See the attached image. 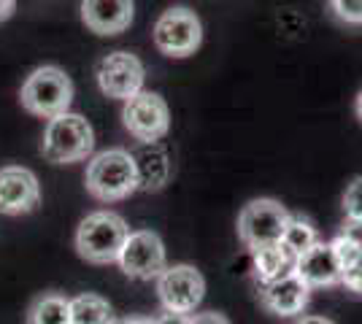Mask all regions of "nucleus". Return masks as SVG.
Wrapping results in <instances>:
<instances>
[{
	"mask_svg": "<svg viewBox=\"0 0 362 324\" xmlns=\"http://www.w3.org/2000/svg\"><path fill=\"white\" fill-rule=\"evenodd\" d=\"M84 186L95 200L119 203L138 192V176L133 152L127 149H106L90 157L84 170Z\"/></svg>",
	"mask_w": 362,
	"mask_h": 324,
	"instance_id": "f257e3e1",
	"label": "nucleus"
},
{
	"mask_svg": "<svg viewBox=\"0 0 362 324\" xmlns=\"http://www.w3.org/2000/svg\"><path fill=\"white\" fill-rule=\"evenodd\" d=\"M130 235L127 222L114 211H92L76 227V251L81 260L92 265L117 263L122 246Z\"/></svg>",
	"mask_w": 362,
	"mask_h": 324,
	"instance_id": "f03ea898",
	"label": "nucleus"
},
{
	"mask_svg": "<svg viewBox=\"0 0 362 324\" xmlns=\"http://www.w3.org/2000/svg\"><path fill=\"white\" fill-rule=\"evenodd\" d=\"M92 149H95V133L81 114L65 111V114L46 119L41 155L49 162H54V165L81 162V160L92 157Z\"/></svg>",
	"mask_w": 362,
	"mask_h": 324,
	"instance_id": "7ed1b4c3",
	"label": "nucleus"
},
{
	"mask_svg": "<svg viewBox=\"0 0 362 324\" xmlns=\"http://www.w3.org/2000/svg\"><path fill=\"white\" fill-rule=\"evenodd\" d=\"M19 103L33 116L52 119V116L65 114L71 108L74 81L57 65H41L25 78V84L19 90Z\"/></svg>",
	"mask_w": 362,
	"mask_h": 324,
	"instance_id": "20e7f679",
	"label": "nucleus"
},
{
	"mask_svg": "<svg viewBox=\"0 0 362 324\" xmlns=\"http://www.w3.org/2000/svg\"><path fill=\"white\" fill-rule=\"evenodd\" d=\"M151 41L168 57H189L195 54L197 47L203 44V25L192 8L187 6H173L157 16Z\"/></svg>",
	"mask_w": 362,
	"mask_h": 324,
	"instance_id": "39448f33",
	"label": "nucleus"
},
{
	"mask_svg": "<svg viewBox=\"0 0 362 324\" xmlns=\"http://www.w3.org/2000/svg\"><path fill=\"white\" fill-rule=\"evenodd\" d=\"M289 211L273 198H257L249 200L238 214V238L243 246L252 251L259 246L281 244V235L289 222Z\"/></svg>",
	"mask_w": 362,
	"mask_h": 324,
	"instance_id": "423d86ee",
	"label": "nucleus"
},
{
	"mask_svg": "<svg viewBox=\"0 0 362 324\" xmlns=\"http://www.w3.org/2000/svg\"><path fill=\"white\" fill-rule=\"evenodd\" d=\"M122 124L138 143H160L170 130V108L163 95L141 90L136 97L124 100Z\"/></svg>",
	"mask_w": 362,
	"mask_h": 324,
	"instance_id": "0eeeda50",
	"label": "nucleus"
},
{
	"mask_svg": "<svg viewBox=\"0 0 362 324\" xmlns=\"http://www.w3.org/2000/svg\"><path fill=\"white\" fill-rule=\"evenodd\" d=\"M117 265L122 273L136 281H151L168 268V251L163 238L154 230H130L122 246Z\"/></svg>",
	"mask_w": 362,
	"mask_h": 324,
	"instance_id": "6e6552de",
	"label": "nucleus"
},
{
	"mask_svg": "<svg viewBox=\"0 0 362 324\" xmlns=\"http://www.w3.org/2000/svg\"><path fill=\"white\" fill-rule=\"evenodd\" d=\"M154 281L163 311L192 313L206 297V278L195 265H168Z\"/></svg>",
	"mask_w": 362,
	"mask_h": 324,
	"instance_id": "1a4fd4ad",
	"label": "nucleus"
},
{
	"mask_svg": "<svg viewBox=\"0 0 362 324\" xmlns=\"http://www.w3.org/2000/svg\"><path fill=\"white\" fill-rule=\"evenodd\" d=\"M98 87L106 97L114 100H130L144 90V81H146V71H144V62L138 60L133 52H111L103 60L98 62Z\"/></svg>",
	"mask_w": 362,
	"mask_h": 324,
	"instance_id": "9d476101",
	"label": "nucleus"
},
{
	"mask_svg": "<svg viewBox=\"0 0 362 324\" xmlns=\"http://www.w3.org/2000/svg\"><path fill=\"white\" fill-rule=\"evenodd\" d=\"M38 203H41V184L30 168L22 165L0 168V214H30L38 208Z\"/></svg>",
	"mask_w": 362,
	"mask_h": 324,
	"instance_id": "9b49d317",
	"label": "nucleus"
},
{
	"mask_svg": "<svg viewBox=\"0 0 362 324\" xmlns=\"http://www.w3.org/2000/svg\"><path fill=\"white\" fill-rule=\"evenodd\" d=\"M311 297V287L303 281L295 270H287L284 276L273 278L259 287V303L262 308L279 316V319H295L300 316Z\"/></svg>",
	"mask_w": 362,
	"mask_h": 324,
	"instance_id": "f8f14e48",
	"label": "nucleus"
},
{
	"mask_svg": "<svg viewBox=\"0 0 362 324\" xmlns=\"http://www.w3.org/2000/svg\"><path fill=\"white\" fill-rule=\"evenodd\" d=\"M133 0H81V22L98 35H119L133 25Z\"/></svg>",
	"mask_w": 362,
	"mask_h": 324,
	"instance_id": "ddd939ff",
	"label": "nucleus"
},
{
	"mask_svg": "<svg viewBox=\"0 0 362 324\" xmlns=\"http://www.w3.org/2000/svg\"><path fill=\"white\" fill-rule=\"evenodd\" d=\"M292 270L311 287V289H325V287H338L341 284V265L332 254L330 244L319 241L300 257H295Z\"/></svg>",
	"mask_w": 362,
	"mask_h": 324,
	"instance_id": "4468645a",
	"label": "nucleus"
},
{
	"mask_svg": "<svg viewBox=\"0 0 362 324\" xmlns=\"http://www.w3.org/2000/svg\"><path fill=\"white\" fill-rule=\"evenodd\" d=\"M136 162L138 189L144 192H157L168 184L170 179V157L160 143H141L133 152Z\"/></svg>",
	"mask_w": 362,
	"mask_h": 324,
	"instance_id": "2eb2a0df",
	"label": "nucleus"
},
{
	"mask_svg": "<svg viewBox=\"0 0 362 324\" xmlns=\"http://www.w3.org/2000/svg\"><path fill=\"white\" fill-rule=\"evenodd\" d=\"M114 308L100 294H76L71 297V324H114Z\"/></svg>",
	"mask_w": 362,
	"mask_h": 324,
	"instance_id": "dca6fc26",
	"label": "nucleus"
},
{
	"mask_svg": "<svg viewBox=\"0 0 362 324\" xmlns=\"http://www.w3.org/2000/svg\"><path fill=\"white\" fill-rule=\"evenodd\" d=\"M252 263H255V276L259 284H268L273 278L284 276L292 270V257H289L281 244L271 246H259L252 251Z\"/></svg>",
	"mask_w": 362,
	"mask_h": 324,
	"instance_id": "f3484780",
	"label": "nucleus"
},
{
	"mask_svg": "<svg viewBox=\"0 0 362 324\" xmlns=\"http://www.w3.org/2000/svg\"><path fill=\"white\" fill-rule=\"evenodd\" d=\"M28 324H71V297L57 292L41 294L28 311Z\"/></svg>",
	"mask_w": 362,
	"mask_h": 324,
	"instance_id": "a211bd4d",
	"label": "nucleus"
},
{
	"mask_svg": "<svg viewBox=\"0 0 362 324\" xmlns=\"http://www.w3.org/2000/svg\"><path fill=\"white\" fill-rule=\"evenodd\" d=\"M314 244H319V232L314 227V222L305 216H289L284 235H281V246L292 257V263H295V257H300L303 251H308Z\"/></svg>",
	"mask_w": 362,
	"mask_h": 324,
	"instance_id": "6ab92c4d",
	"label": "nucleus"
},
{
	"mask_svg": "<svg viewBox=\"0 0 362 324\" xmlns=\"http://www.w3.org/2000/svg\"><path fill=\"white\" fill-rule=\"evenodd\" d=\"M330 248L332 254H335V260H338V265H341V273L346 270V268H351V265H357L362 260V248L349 238V235H335L330 241Z\"/></svg>",
	"mask_w": 362,
	"mask_h": 324,
	"instance_id": "aec40b11",
	"label": "nucleus"
},
{
	"mask_svg": "<svg viewBox=\"0 0 362 324\" xmlns=\"http://www.w3.org/2000/svg\"><path fill=\"white\" fill-rule=\"evenodd\" d=\"M344 214L351 222H362V176H354L344 192Z\"/></svg>",
	"mask_w": 362,
	"mask_h": 324,
	"instance_id": "412c9836",
	"label": "nucleus"
},
{
	"mask_svg": "<svg viewBox=\"0 0 362 324\" xmlns=\"http://www.w3.org/2000/svg\"><path fill=\"white\" fill-rule=\"evenodd\" d=\"M330 6L346 25H362V0H330Z\"/></svg>",
	"mask_w": 362,
	"mask_h": 324,
	"instance_id": "4be33fe9",
	"label": "nucleus"
},
{
	"mask_svg": "<svg viewBox=\"0 0 362 324\" xmlns=\"http://www.w3.org/2000/svg\"><path fill=\"white\" fill-rule=\"evenodd\" d=\"M341 284L346 287L349 292L362 294V260H360L357 265H351V268H346V270L341 273Z\"/></svg>",
	"mask_w": 362,
	"mask_h": 324,
	"instance_id": "5701e85b",
	"label": "nucleus"
},
{
	"mask_svg": "<svg viewBox=\"0 0 362 324\" xmlns=\"http://www.w3.org/2000/svg\"><path fill=\"white\" fill-rule=\"evenodd\" d=\"M154 324H192V313H176V311H163L160 316L151 319Z\"/></svg>",
	"mask_w": 362,
	"mask_h": 324,
	"instance_id": "b1692460",
	"label": "nucleus"
},
{
	"mask_svg": "<svg viewBox=\"0 0 362 324\" xmlns=\"http://www.w3.org/2000/svg\"><path fill=\"white\" fill-rule=\"evenodd\" d=\"M192 324H230V319L216 311H203V313H192Z\"/></svg>",
	"mask_w": 362,
	"mask_h": 324,
	"instance_id": "393cba45",
	"label": "nucleus"
},
{
	"mask_svg": "<svg viewBox=\"0 0 362 324\" xmlns=\"http://www.w3.org/2000/svg\"><path fill=\"white\" fill-rule=\"evenodd\" d=\"M344 235H349L357 246L362 248V222H351V219H346V227H344Z\"/></svg>",
	"mask_w": 362,
	"mask_h": 324,
	"instance_id": "a878e982",
	"label": "nucleus"
},
{
	"mask_svg": "<svg viewBox=\"0 0 362 324\" xmlns=\"http://www.w3.org/2000/svg\"><path fill=\"white\" fill-rule=\"evenodd\" d=\"M14 6L16 0H0V22H6L8 16L14 14Z\"/></svg>",
	"mask_w": 362,
	"mask_h": 324,
	"instance_id": "bb28decb",
	"label": "nucleus"
},
{
	"mask_svg": "<svg viewBox=\"0 0 362 324\" xmlns=\"http://www.w3.org/2000/svg\"><path fill=\"white\" fill-rule=\"evenodd\" d=\"M295 324H335V322L327 319V316H300Z\"/></svg>",
	"mask_w": 362,
	"mask_h": 324,
	"instance_id": "cd10ccee",
	"label": "nucleus"
},
{
	"mask_svg": "<svg viewBox=\"0 0 362 324\" xmlns=\"http://www.w3.org/2000/svg\"><path fill=\"white\" fill-rule=\"evenodd\" d=\"M114 324H154V322L144 319V316H130V319H122V322H114Z\"/></svg>",
	"mask_w": 362,
	"mask_h": 324,
	"instance_id": "c85d7f7f",
	"label": "nucleus"
},
{
	"mask_svg": "<svg viewBox=\"0 0 362 324\" xmlns=\"http://www.w3.org/2000/svg\"><path fill=\"white\" fill-rule=\"evenodd\" d=\"M354 114H357V119L362 124V90L357 92V100H354Z\"/></svg>",
	"mask_w": 362,
	"mask_h": 324,
	"instance_id": "c756f323",
	"label": "nucleus"
}]
</instances>
